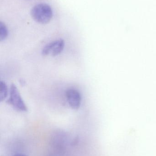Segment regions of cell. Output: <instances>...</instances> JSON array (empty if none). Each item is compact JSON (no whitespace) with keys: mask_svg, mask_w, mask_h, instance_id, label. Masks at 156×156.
<instances>
[{"mask_svg":"<svg viewBox=\"0 0 156 156\" xmlns=\"http://www.w3.org/2000/svg\"><path fill=\"white\" fill-rule=\"evenodd\" d=\"M9 93V97L7 102L16 111L27 112V107L23 101L17 87L14 84H11Z\"/></svg>","mask_w":156,"mask_h":156,"instance_id":"7a4b0ae2","label":"cell"},{"mask_svg":"<svg viewBox=\"0 0 156 156\" xmlns=\"http://www.w3.org/2000/svg\"><path fill=\"white\" fill-rule=\"evenodd\" d=\"M31 15L36 22L44 24L49 23L52 19L53 11L48 4L39 3L31 9Z\"/></svg>","mask_w":156,"mask_h":156,"instance_id":"6da1fadb","label":"cell"},{"mask_svg":"<svg viewBox=\"0 0 156 156\" xmlns=\"http://www.w3.org/2000/svg\"><path fill=\"white\" fill-rule=\"evenodd\" d=\"M8 95V88L6 83L3 81H1L0 83V100L1 101H4Z\"/></svg>","mask_w":156,"mask_h":156,"instance_id":"5b68a950","label":"cell"},{"mask_svg":"<svg viewBox=\"0 0 156 156\" xmlns=\"http://www.w3.org/2000/svg\"><path fill=\"white\" fill-rule=\"evenodd\" d=\"M13 156H27L26 155L23 154H16L14 155Z\"/></svg>","mask_w":156,"mask_h":156,"instance_id":"52a82bcc","label":"cell"},{"mask_svg":"<svg viewBox=\"0 0 156 156\" xmlns=\"http://www.w3.org/2000/svg\"><path fill=\"white\" fill-rule=\"evenodd\" d=\"M8 31L4 23L0 22V41L4 40L8 36Z\"/></svg>","mask_w":156,"mask_h":156,"instance_id":"8992f818","label":"cell"},{"mask_svg":"<svg viewBox=\"0 0 156 156\" xmlns=\"http://www.w3.org/2000/svg\"><path fill=\"white\" fill-rule=\"evenodd\" d=\"M65 42L63 39L55 40L46 45L42 51L44 56L50 55L53 56H56L63 51L65 47Z\"/></svg>","mask_w":156,"mask_h":156,"instance_id":"3957f363","label":"cell"},{"mask_svg":"<svg viewBox=\"0 0 156 156\" xmlns=\"http://www.w3.org/2000/svg\"><path fill=\"white\" fill-rule=\"evenodd\" d=\"M66 97L68 103L71 108L78 110L81 103V96L77 90L74 89H69L66 93Z\"/></svg>","mask_w":156,"mask_h":156,"instance_id":"277c9868","label":"cell"}]
</instances>
